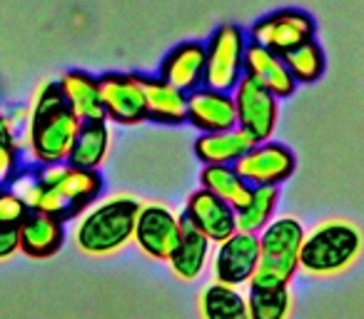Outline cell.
I'll list each match as a JSON object with an SVG mask.
<instances>
[{
  "label": "cell",
  "mask_w": 364,
  "mask_h": 319,
  "mask_svg": "<svg viewBox=\"0 0 364 319\" xmlns=\"http://www.w3.org/2000/svg\"><path fill=\"white\" fill-rule=\"evenodd\" d=\"M80 120L73 115L58 80H46L33 95L28 147L38 165L65 163Z\"/></svg>",
  "instance_id": "6da1fadb"
},
{
  "label": "cell",
  "mask_w": 364,
  "mask_h": 319,
  "mask_svg": "<svg viewBox=\"0 0 364 319\" xmlns=\"http://www.w3.org/2000/svg\"><path fill=\"white\" fill-rule=\"evenodd\" d=\"M364 234L354 222L329 217L317 222L304 234L299 269L309 277H334L342 274L362 257Z\"/></svg>",
  "instance_id": "7a4b0ae2"
},
{
  "label": "cell",
  "mask_w": 364,
  "mask_h": 319,
  "mask_svg": "<svg viewBox=\"0 0 364 319\" xmlns=\"http://www.w3.org/2000/svg\"><path fill=\"white\" fill-rule=\"evenodd\" d=\"M137 210L140 202L132 195H112L85 210L73 232L77 249L92 257L120 252L127 242H132Z\"/></svg>",
  "instance_id": "3957f363"
},
{
  "label": "cell",
  "mask_w": 364,
  "mask_h": 319,
  "mask_svg": "<svg viewBox=\"0 0 364 319\" xmlns=\"http://www.w3.org/2000/svg\"><path fill=\"white\" fill-rule=\"evenodd\" d=\"M304 227L297 217H272L267 227L257 234L259 262L255 269L250 287L277 289L289 287L299 269V252L304 242Z\"/></svg>",
  "instance_id": "277c9868"
},
{
  "label": "cell",
  "mask_w": 364,
  "mask_h": 319,
  "mask_svg": "<svg viewBox=\"0 0 364 319\" xmlns=\"http://www.w3.org/2000/svg\"><path fill=\"white\" fill-rule=\"evenodd\" d=\"M208 63H205V87L213 90L232 92L237 82L245 75V50H247V40H245L242 28L232 26H220L215 36L208 43Z\"/></svg>",
  "instance_id": "5b68a950"
},
{
  "label": "cell",
  "mask_w": 364,
  "mask_h": 319,
  "mask_svg": "<svg viewBox=\"0 0 364 319\" xmlns=\"http://www.w3.org/2000/svg\"><path fill=\"white\" fill-rule=\"evenodd\" d=\"M182 234V217L172 207L160 202L140 205L135 220L132 242L140 247L142 254L157 262H167Z\"/></svg>",
  "instance_id": "8992f818"
},
{
  "label": "cell",
  "mask_w": 364,
  "mask_h": 319,
  "mask_svg": "<svg viewBox=\"0 0 364 319\" xmlns=\"http://www.w3.org/2000/svg\"><path fill=\"white\" fill-rule=\"evenodd\" d=\"M38 178L70 207L73 215L87 210L102 193V178L97 170H82L70 163L41 165Z\"/></svg>",
  "instance_id": "52a82bcc"
},
{
  "label": "cell",
  "mask_w": 364,
  "mask_h": 319,
  "mask_svg": "<svg viewBox=\"0 0 364 319\" xmlns=\"http://www.w3.org/2000/svg\"><path fill=\"white\" fill-rule=\"evenodd\" d=\"M259 262V239L250 232H232L228 239L218 242L213 254V279L225 287L250 284Z\"/></svg>",
  "instance_id": "ba28073f"
},
{
  "label": "cell",
  "mask_w": 364,
  "mask_h": 319,
  "mask_svg": "<svg viewBox=\"0 0 364 319\" xmlns=\"http://www.w3.org/2000/svg\"><path fill=\"white\" fill-rule=\"evenodd\" d=\"M232 100L237 110V127L250 132L257 142L272 140L277 127V97L252 77L242 75L232 90Z\"/></svg>",
  "instance_id": "9c48e42d"
},
{
  "label": "cell",
  "mask_w": 364,
  "mask_h": 319,
  "mask_svg": "<svg viewBox=\"0 0 364 319\" xmlns=\"http://www.w3.org/2000/svg\"><path fill=\"white\" fill-rule=\"evenodd\" d=\"M105 117L117 125H140L147 120L142 77L127 72H107L97 77Z\"/></svg>",
  "instance_id": "30bf717a"
},
{
  "label": "cell",
  "mask_w": 364,
  "mask_h": 319,
  "mask_svg": "<svg viewBox=\"0 0 364 319\" xmlns=\"http://www.w3.org/2000/svg\"><path fill=\"white\" fill-rule=\"evenodd\" d=\"M250 185H279L284 180L292 178L294 168H297V160H294V152L289 150L282 142L264 140L257 142L252 150H247L237 163L232 165Z\"/></svg>",
  "instance_id": "8fae6325"
},
{
  "label": "cell",
  "mask_w": 364,
  "mask_h": 319,
  "mask_svg": "<svg viewBox=\"0 0 364 319\" xmlns=\"http://www.w3.org/2000/svg\"><path fill=\"white\" fill-rule=\"evenodd\" d=\"M250 43H257L262 48H269L274 53H287L292 48L314 38V21L302 11H277L272 16L262 18L250 31Z\"/></svg>",
  "instance_id": "7c38bea8"
},
{
  "label": "cell",
  "mask_w": 364,
  "mask_h": 319,
  "mask_svg": "<svg viewBox=\"0 0 364 319\" xmlns=\"http://www.w3.org/2000/svg\"><path fill=\"white\" fill-rule=\"evenodd\" d=\"M195 229L205 234L213 244L228 239L232 232H237V220H235V210L220 198H215L210 190L200 188L188 198L185 205V215Z\"/></svg>",
  "instance_id": "4fadbf2b"
},
{
  "label": "cell",
  "mask_w": 364,
  "mask_h": 319,
  "mask_svg": "<svg viewBox=\"0 0 364 319\" xmlns=\"http://www.w3.org/2000/svg\"><path fill=\"white\" fill-rule=\"evenodd\" d=\"M188 122L200 132H223L237 127L232 92L213 90L205 85L188 92Z\"/></svg>",
  "instance_id": "5bb4252c"
},
{
  "label": "cell",
  "mask_w": 364,
  "mask_h": 319,
  "mask_svg": "<svg viewBox=\"0 0 364 319\" xmlns=\"http://www.w3.org/2000/svg\"><path fill=\"white\" fill-rule=\"evenodd\" d=\"M245 75L252 77L255 82H259L277 100L289 97L294 92V87H297L294 77L289 75L287 65H284L282 55L269 50V48L257 45V43H247V50H245Z\"/></svg>",
  "instance_id": "9a60e30c"
},
{
  "label": "cell",
  "mask_w": 364,
  "mask_h": 319,
  "mask_svg": "<svg viewBox=\"0 0 364 319\" xmlns=\"http://www.w3.org/2000/svg\"><path fill=\"white\" fill-rule=\"evenodd\" d=\"M205 63H208V50L203 43H182L165 55L160 77L188 95L205 85Z\"/></svg>",
  "instance_id": "2e32d148"
},
{
  "label": "cell",
  "mask_w": 364,
  "mask_h": 319,
  "mask_svg": "<svg viewBox=\"0 0 364 319\" xmlns=\"http://www.w3.org/2000/svg\"><path fill=\"white\" fill-rule=\"evenodd\" d=\"M65 242L63 220L46 212H28L21 222V252L31 259H48L60 252Z\"/></svg>",
  "instance_id": "e0dca14e"
},
{
  "label": "cell",
  "mask_w": 364,
  "mask_h": 319,
  "mask_svg": "<svg viewBox=\"0 0 364 319\" xmlns=\"http://www.w3.org/2000/svg\"><path fill=\"white\" fill-rule=\"evenodd\" d=\"M255 145H257V140L242 127H232V130L223 132H203L195 140V157L203 165H235Z\"/></svg>",
  "instance_id": "ac0fdd59"
},
{
  "label": "cell",
  "mask_w": 364,
  "mask_h": 319,
  "mask_svg": "<svg viewBox=\"0 0 364 319\" xmlns=\"http://www.w3.org/2000/svg\"><path fill=\"white\" fill-rule=\"evenodd\" d=\"M210 247H213V242L182 217V234L177 239L175 249H172L170 259H167L175 277L182 279V282H195L208 267Z\"/></svg>",
  "instance_id": "d6986e66"
},
{
  "label": "cell",
  "mask_w": 364,
  "mask_h": 319,
  "mask_svg": "<svg viewBox=\"0 0 364 319\" xmlns=\"http://www.w3.org/2000/svg\"><path fill=\"white\" fill-rule=\"evenodd\" d=\"M147 120L160 125H182L188 122V95L162 77H142Z\"/></svg>",
  "instance_id": "ffe728a7"
},
{
  "label": "cell",
  "mask_w": 364,
  "mask_h": 319,
  "mask_svg": "<svg viewBox=\"0 0 364 319\" xmlns=\"http://www.w3.org/2000/svg\"><path fill=\"white\" fill-rule=\"evenodd\" d=\"M58 85H60V92H63V97H65L68 107H70L73 115L80 122L107 120L97 77L87 75V72H82V70H68L65 75L58 80Z\"/></svg>",
  "instance_id": "44dd1931"
},
{
  "label": "cell",
  "mask_w": 364,
  "mask_h": 319,
  "mask_svg": "<svg viewBox=\"0 0 364 319\" xmlns=\"http://www.w3.org/2000/svg\"><path fill=\"white\" fill-rule=\"evenodd\" d=\"M110 150V127L107 120H85L77 127V135L73 140L70 155L65 163L82 170H97L105 163Z\"/></svg>",
  "instance_id": "7402d4cb"
},
{
  "label": "cell",
  "mask_w": 364,
  "mask_h": 319,
  "mask_svg": "<svg viewBox=\"0 0 364 319\" xmlns=\"http://www.w3.org/2000/svg\"><path fill=\"white\" fill-rule=\"evenodd\" d=\"M203 188L210 190L215 198H220L223 202H228L232 210H240L250 200L252 185L232 168V165H205L203 173Z\"/></svg>",
  "instance_id": "603a6c76"
},
{
  "label": "cell",
  "mask_w": 364,
  "mask_h": 319,
  "mask_svg": "<svg viewBox=\"0 0 364 319\" xmlns=\"http://www.w3.org/2000/svg\"><path fill=\"white\" fill-rule=\"evenodd\" d=\"M198 307L203 319H250L247 297H242L237 287H225L218 282L200 292Z\"/></svg>",
  "instance_id": "cb8c5ba5"
},
{
  "label": "cell",
  "mask_w": 364,
  "mask_h": 319,
  "mask_svg": "<svg viewBox=\"0 0 364 319\" xmlns=\"http://www.w3.org/2000/svg\"><path fill=\"white\" fill-rule=\"evenodd\" d=\"M279 202V188L274 185H255L250 200L240 210H235V220H237L240 232L259 234L267 222L274 217V210Z\"/></svg>",
  "instance_id": "d4e9b609"
},
{
  "label": "cell",
  "mask_w": 364,
  "mask_h": 319,
  "mask_svg": "<svg viewBox=\"0 0 364 319\" xmlns=\"http://www.w3.org/2000/svg\"><path fill=\"white\" fill-rule=\"evenodd\" d=\"M282 60L287 65L289 75L294 77V82H304V85L317 82L324 75V67H327L324 53L319 48V43H314V38L292 48V50L282 53Z\"/></svg>",
  "instance_id": "484cf974"
},
{
  "label": "cell",
  "mask_w": 364,
  "mask_h": 319,
  "mask_svg": "<svg viewBox=\"0 0 364 319\" xmlns=\"http://www.w3.org/2000/svg\"><path fill=\"white\" fill-rule=\"evenodd\" d=\"M247 309L250 319H289V314H292V292H289V287H250Z\"/></svg>",
  "instance_id": "4316f807"
},
{
  "label": "cell",
  "mask_w": 364,
  "mask_h": 319,
  "mask_svg": "<svg viewBox=\"0 0 364 319\" xmlns=\"http://www.w3.org/2000/svg\"><path fill=\"white\" fill-rule=\"evenodd\" d=\"M28 212V205L13 190L0 188V225H21Z\"/></svg>",
  "instance_id": "83f0119b"
},
{
  "label": "cell",
  "mask_w": 364,
  "mask_h": 319,
  "mask_svg": "<svg viewBox=\"0 0 364 319\" xmlns=\"http://www.w3.org/2000/svg\"><path fill=\"white\" fill-rule=\"evenodd\" d=\"M18 165V147L11 137H0V185L8 183L16 173Z\"/></svg>",
  "instance_id": "f1b7e54d"
},
{
  "label": "cell",
  "mask_w": 364,
  "mask_h": 319,
  "mask_svg": "<svg viewBox=\"0 0 364 319\" xmlns=\"http://www.w3.org/2000/svg\"><path fill=\"white\" fill-rule=\"evenodd\" d=\"M21 249V225H0V259H8Z\"/></svg>",
  "instance_id": "f546056e"
},
{
  "label": "cell",
  "mask_w": 364,
  "mask_h": 319,
  "mask_svg": "<svg viewBox=\"0 0 364 319\" xmlns=\"http://www.w3.org/2000/svg\"><path fill=\"white\" fill-rule=\"evenodd\" d=\"M0 137H11L13 140V135H11V127H8V122H6V115L0 112ZM16 142V140H13Z\"/></svg>",
  "instance_id": "4dcf8cb0"
}]
</instances>
